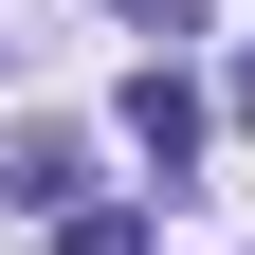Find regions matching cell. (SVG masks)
Returning a JSON list of instances; mask_svg holds the SVG:
<instances>
[{
	"label": "cell",
	"instance_id": "1",
	"mask_svg": "<svg viewBox=\"0 0 255 255\" xmlns=\"http://www.w3.org/2000/svg\"><path fill=\"white\" fill-rule=\"evenodd\" d=\"M128 146L182 182V164H201V91H182V73H128Z\"/></svg>",
	"mask_w": 255,
	"mask_h": 255
},
{
	"label": "cell",
	"instance_id": "2",
	"mask_svg": "<svg viewBox=\"0 0 255 255\" xmlns=\"http://www.w3.org/2000/svg\"><path fill=\"white\" fill-rule=\"evenodd\" d=\"M0 182H18V201H55V219H73V128H0Z\"/></svg>",
	"mask_w": 255,
	"mask_h": 255
},
{
	"label": "cell",
	"instance_id": "3",
	"mask_svg": "<svg viewBox=\"0 0 255 255\" xmlns=\"http://www.w3.org/2000/svg\"><path fill=\"white\" fill-rule=\"evenodd\" d=\"M55 255H146V201H73V237Z\"/></svg>",
	"mask_w": 255,
	"mask_h": 255
},
{
	"label": "cell",
	"instance_id": "4",
	"mask_svg": "<svg viewBox=\"0 0 255 255\" xmlns=\"http://www.w3.org/2000/svg\"><path fill=\"white\" fill-rule=\"evenodd\" d=\"M219 110H237V128H255V55H237V91H219Z\"/></svg>",
	"mask_w": 255,
	"mask_h": 255
}]
</instances>
